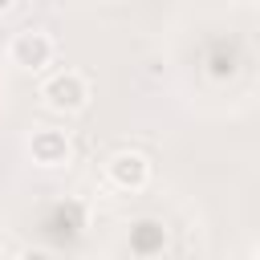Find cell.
<instances>
[{"label": "cell", "instance_id": "cell-1", "mask_svg": "<svg viewBox=\"0 0 260 260\" xmlns=\"http://www.w3.org/2000/svg\"><path fill=\"white\" fill-rule=\"evenodd\" d=\"M41 102H45L53 114H81V110L89 106V81H85L77 69H61V73L45 77Z\"/></svg>", "mask_w": 260, "mask_h": 260}, {"label": "cell", "instance_id": "cell-2", "mask_svg": "<svg viewBox=\"0 0 260 260\" xmlns=\"http://www.w3.org/2000/svg\"><path fill=\"white\" fill-rule=\"evenodd\" d=\"M106 179H110V187H118V191H142V187L150 183V162H146V154H138V150H114V154L106 158Z\"/></svg>", "mask_w": 260, "mask_h": 260}, {"label": "cell", "instance_id": "cell-3", "mask_svg": "<svg viewBox=\"0 0 260 260\" xmlns=\"http://www.w3.org/2000/svg\"><path fill=\"white\" fill-rule=\"evenodd\" d=\"M53 53H57V45H53V37L49 32H41V28H24V32H16L12 37V45H8V57H12V65H20V69H45L49 61H53Z\"/></svg>", "mask_w": 260, "mask_h": 260}, {"label": "cell", "instance_id": "cell-4", "mask_svg": "<svg viewBox=\"0 0 260 260\" xmlns=\"http://www.w3.org/2000/svg\"><path fill=\"white\" fill-rule=\"evenodd\" d=\"M69 134L65 130H37L32 138H28V154H32V162L37 167H65L69 162Z\"/></svg>", "mask_w": 260, "mask_h": 260}, {"label": "cell", "instance_id": "cell-5", "mask_svg": "<svg viewBox=\"0 0 260 260\" xmlns=\"http://www.w3.org/2000/svg\"><path fill=\"white\" fill-rule=\"evenodd\" d=\"M16 260H53V256H49L45 248H24V252H20Z\"/></svg>", "mask_w": 260, "mask_h": 260}, {"label": "cell", "instance_id": "cell-6", "mask_svg": "<svg viewBox=\"0 0 260 260\" xmlns=\"http://www.w3.org/2000/svg\"><path fill=\"white\" fill-rule=\"evenodd\" d=\"M8 8H12V0H0V12H8Z\"/></svg>", "mask_w": 260, "mask_h": 260}, {"label": "cell", "instance_id": "cell-7", "mask_svg": "<svg viewBox=\"0 0 260 260\" xmlns=\"http://www.w3.org/2000/svg\"><path fill=\"white\" fill-rule=\"evenodd\" d=\"M256 260H260V240H256Z\"/></svg>", "mask_w": 260, "mask_h": 260}]
</instances>
